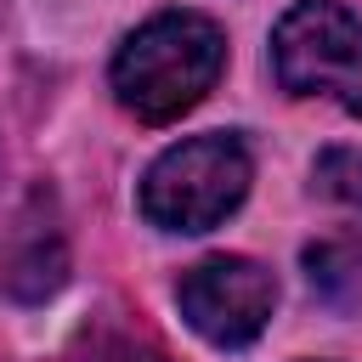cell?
I'll return each mask as SVG.
<instances>
[{"mask_svg":"<svg viewBox=\"0 0 362 362\" xmlns=\"http://www.w3.org/2000/svg\"><path fill=\"white\" fill-rule=\"evenodd\" d=\"M226 68V34L204 11H158L113 51L107 85L141 124H170L198 107Z\"/></svg>","mask_w":362,"mask_h":362,"instance_id":"6da1fadb","label":"cell"},{"mask_svg":"<svg viewBox=\"0 0 362 362\" xmlns=\"http://www.w3.org/2000/svg\"><path fill=\"white\" fill-rule=\"evenodd\" d=\"M249 147L232 130H204L164 147L141 175V215L158 232H209L249 192Z\"/></svg>","mask_w":362,"mask_h":362,"instance_id":"7a4b0ae2","label":"cell"},{"mask_svg":"<svg viewBox=\"0 0 362 362\" xmlns=\"http://www.w3.org/2000/svg\"><path fill=\"white\" fill-rule=\"evenodd\" d=\"M272 74L288 96H328L362 119V17L339 0H294L272 28Z\"/></svg>","mask_w":362,"mask_h":362,"instance_id":"3957f363","label":"cell"},{"mask_svg":"<svg viewBox=\"0 0 362 362\" xmlns=\"http://www.w3.org/2000/svg\"><path fill=\"white\" fill-rule=\"evenodd\" d=\"M175 305H181V317L198 339H209L221 351H238V345L260 339V328L272 322L277 283L249 255H209V260L181 272Z\"/></svg>","mask_w":362,"mask_h":362,"instance_id":"277c9868","label":"cell"},{"mask_svg":"<svg viewBox=\"0 0 362 362\" xmlns=\"http://www.w3.org/2000/svg\"><path fill=\"white\" fill-rule=\"evenodd\" d=\"M62 277H68V243L51 215V198L34 192L0 243V288L11 300H45L62 288Z\"/></svg>","mask_w":362,"mask_h":362,"instance_id":"5b68a950","label":"cell"},{"mask_svg":"<svg viewBox=\"0 0 362 362\" xmlns=\"http://www.w3.org/2000/svg\"><path fill=\"white\" fill-rule=\"evenodd\" d=\"M305 277L317 300L328 305H356L362 300V238H317L305 243Z\"/></svg>","mask_w":362,"mask_h":362,"instance_id":"8992f818","label":"cell"},{"mask_svg":"<svg viewBox=\"0 0 362 362\" xmlns=\"http://www.w3.org/2000/svg\"><path fill=\"white\" fill-rule=\"evenodd\" d=\"M311 187L345 209H362V147H328L311 164Z\"/></svg>","mask_w":362,"mask_h":362,"instance_id":"52a82bcc","label":"cell"},{"mask_svg":"<svg viewBox=\"0 0 362 362\" xmlns=\"http://www.w3.org/2000/svg\"><path fill=\"white\" fill-rule=\"evenodd\" d=\"M79 362H164L153 345H136V339H96Z\"/></svg>","mask_w":362,"mask_h":362,"instance_id":"ba28073f","label":"cell"}]
</instances>
